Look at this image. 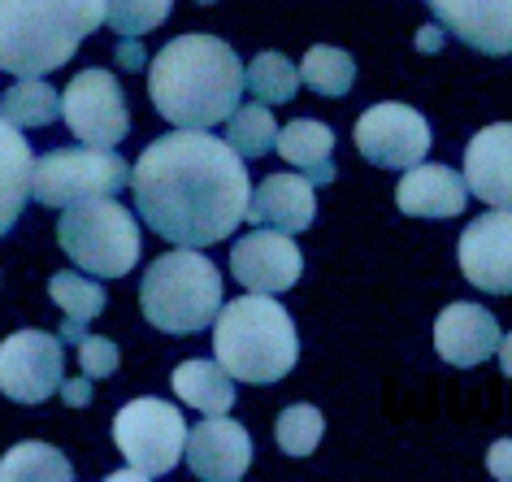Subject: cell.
Instances as JSON below:
<instances>
[{
    "mask_svg": "<svg viewBox=\"0 0 512 482\" xmlns=\"http://www.w3.org/2000/svg\"><path fill=\"white\" fill-rule=\"evenodd\" d=\"M135 209L148 231L178 248H209L248 222L252 187L243 157L213 131H178L152 139L131 170Z\"/></svg>",
    "mask_w": 512,
    "mask_h": 482,
    "instance_id": "obj_1",
    "label": "cell"
},
{
    "mask_svg": "<svg viewBox=\"0 0 512 482\" xmlns=\"http://www.w3.org/2000/svg\"><path fill=\"white\" fill-rule=\"evenodd\" d=\"M243 87L248 70L217 35H178L148 66V92L157 113L191 131H213L217 122H226L239 109Z\"/></svg>",
    "mask_w": 512,
    "mask_h": 482,
    "instance_id": "obj_2",
    "label": "cell"
},
{
    "mask_svg": "<svg viewBox=\"0 0 512 482\" xmlns=\"http://www.w3.org/2000/svg\"><path fill=\"white\" fill-rule=\"evenodd\" d=\"M105 0H0V70L44 79L105 27Z\"/></svg>",
    "mask_w": 512,
    "mask_h": 482,
    "instance_id": "obj_3",
    "label": "cell"
},
{
    "mask_svg": "<svg viewBox=\"0 0 512 482\" xmlns=\"http://www.w3.org/2000/svg\"><path fill=\"white\" fill-rule=\"evenodd\" d=\"M213 357L226 365L230 378L265 387L296 370L300 339L283 304L270 300V291H252L222 304V313L213 317Z\"/></svg>",
    "mask_w": 512,
    "mask_h": 482,
    "instance_id": "obj_4",
    "label": "cell"
},
{
    "mask_svg": "<svg viewBox=\"0 0 512 482\" xmlns=\"http://www.w3.org/2000/svg\"><path fill=\"white\" fill-rule=\"evenodd\" d=\"M139 309L165 335H196L222 313V274L204 252L174 244L144 270Z\"/></svg>",
    "mask_w": 512,
    "mask_h": 482,
    "instance_id": "obj_5",
    "label": "cell"
},
{
    "mask_svg": "<svg viewBox=\"0 0 512 482\" xmlns=\"http://www.w3.org/2000/svg\"><path fill=\"white\" fill-rule=\"evenodd\" d=\"M57 244L92 278H122L139 261V222L113 196H96L66 209L57 222Z\"/></svg>",
    "mask_w": 512,
    "mask_h": 482,
    "instance_id": "obj_6",
    "label": "cell"
},
{
    "mask_svg": "<svg viewBox=\"0 0 512 482\" xmlns=\"http://www.w3.org/2000/svg\"><path fill=\"white\" fill-rule=\"evenodd\" d=\"M131 187V166L113 148H57L35 161V187L40 205L70 209L96 196H113Z\"/></svg>",
    "mask_w": 512,
    "mask_h": 482,
    "instance_id": "obj_7",
    "label": "cell"
},
{
    "mask_svg": "<svg viewBox=\"0 0 512 482\" xmlns=\"http://www.w3.org/2000/svg\"><path fill=\"white\" fill-rule=\"evenodd\" d=\"M187 422L165 400H131L113 417V443L144 478H161L187 456Z\"/></svg>",
    "mask_w": 512,
    "mask_h": 482,
    "instance_id": "obj_8",
    "label": "cell"
},
{
    "mask_svg": "<svg viewBox=\"0 0 512 482\" xmlns=\"http://www.w3.org/2000/svg\"><path fill=\"white\" fill-rule=\"evenodd\" d=\"M61 118L83 144L92 148H118L126 131H131V113H126V96L109 70H83L70 79L66 96H61Z\"/></svg>",
    "mask_w": 512,
    "mask_h": 482,
    "instance_id": "obj_9",
    "label": "cell"
},
{
    "mask_svg": "<svg viewBox=\"0 0 512 482\" xmlns=\"http://www.w3.org/2000/svg\"><path fill=\"white\" fill-rule=\"evenodd\" d=\"M61 365H66V352L57 335L18 331L0 344V391L18 404H44L66 383Z\"/></svg>",
    "mask_w": 512,
    "mask_h": 482,
    "instance_id": "obj_10",
    "label": "cell"
},
{
    "mask_svg": "<svg viewBox=\"0 0 512 482\" xmlns=\"http://www.w3.org/2000/svg\"><path fill=\"white\" fill-rule=\"evenodd\" d=\"M356 148L365 161H374L382 170H413L430 152V126L417 109L408 105H374L356 122Z\"/></svg>",
    "mask_w": 512,
    "mask_h": 482,
    "instance_id": "obj_11",
    "label": "cell"
},
{
    "mask_svg": "<svg viewBox=\"0 0 512 482\" xmlns=\"http://www.w3.org/2000/svg\"><path fill=\"white\" fill-rule=\"evenodd\" d=\"M460 270L486 296H512V209H486L465 226Z\"/></svg>",
    "mask_w": 512,
    "mask_h": 482,
    "instance_id": "obj_12",
    "label": "cell"
},
{
    "mask_svg": "<svg viewBox=\"0 0 512 482\" xmlns=\"http://www.w3.org/2000/svg\"><path fill=\"white\" fill-rule=\"evenodd\" d=\"M230 274H235L239 287L248 291H287L300 283L304 274V257L300 248L291 244L287 231H252L243 235L235 248H230Z\"/></svg>",
    "mask_w": 512,
    "mask_h": 482,
    "instance_id": "obj_13",
    "label": "cell"
},
{
    "mask_svg": "<svg viewBox=\"0 0 512 482\" xmlns=\"http://www.w3.org/2000/svg\"><path fill=\"white\" fill-rule=\"evenodd\" d=\"M187 465L204 482H235L252 465V435L243 422H230L226 413L204 417L187 435Z\"/></svg>",
    "mask_w": 512,
    "mask_h": 482,
    "instance_id": "obj_14",
    "label": "cell"
},
{
    "mask_svg": "<svg viewBox=\"0 0 512 482\" xmlns=\"http://www.w3.org/2000/svg\"><path fill=\"white\" fill-rule=\"evenodd\" d=\"M499 344H504L499 322L482 304L456 300V304H447L439 313V322H434V348H439V357L447 365H456V370H469V365H482L486 357H499Z\"/></svg>",
    "mask_w": 512,
    "mask_h": 482,
    "instance_id": "obj_15",
    "label": "cell"
},
{
    "mask_svg": "<svg viewBox=\"0 0 512 482\" xmlns=\"http://www.w3.org/2000/svg\"><path fill=\"white\" fill-rule=\"evenodd\" d=\"M443 31L491 57L512 53V0H426Z\"/></svg>",
    "mask_w": 512,
    "mask_h": 482,
    "instance_id": "obj_16",
    "label": "cell"
},
{
    "mask_svg": "<svg viewBox=\"0 0 512 482\" xmlns=\"http://www.w3.org/2000/svg\"><path fill=\"white\" fill-rule=\"evenodd\" d=\"M465 183L486 209H512V122H495L469 139Z\"/></svg>",
    "mask_w": 512,
    "mask_h": 482,
    "instance_id": "obj_17",
    "label": "cell"
},
{
    "mask_svg": "<svg viewBox=\"0 0 512 482\" xmlns=\"http://www.w3.org/2000/svg\"><path fill=\"white\" fill-rule=\"evenodd\" d=\"M248 222L252 226H278L287 235H300L317 222V196L313 183L304 174H270L261 179V187L252 192L248 205Z\"/></svg>",
    "mask_w": 512,
    "mask_h": 482,
    "instance_id": "obj_18",
    "label": "cell"
},
{
    "mask_svg": "<svg viewBox=\"0 0 512 482\" xmlns=\"http://www.w3.org/2000/svg\"><path fill=\"white\" fill-rule=\"evenodd\" d=\"M469 200L465 174L447 170V166H417L404 170L400 187H395V205L408 218H460Z\"/></svg>",
    "mask_w": 512,
    "mask_h": 482,
    "instance_id": "obj_19",
    "label": "cell"
},
{
    "mask_svg": "<svg viewBox=\"0 0 512 482\" xmlns=\"http://www.w3.org/2000/svg\"><path fill=\"white\" fill-rule=\"evenodd\" d=\"M35 157L22 131L0 113V235L14 231L27 200L35 196Z\"/></svg>",
    "mask_w": 512,
    "mask_h": 482,
    "instance_id": "obj_20",
    "label": "cell"
},
{
    "mask_svg": "<svg viewBox=\"0 0 512 482\" xmlns=\"http://www.w3.org/2000/svg\"><path fill=\"white\" fill-rule=\"evenodd\" d=\"M283 152V161L304 170V179L309 183H335V161H330V152H335V131H330L326 122H313V118H296L287 122L283 131H278V148Z\"/></svg>",
    "mask_w": 512,
    "mask_h": 482,
    "instance_id": "obj_21",
    "label": "cell"
},
{
    "mask_svg": "<svg viewBox=\"0 0 512 482\" xmlns=\"http://www.w3.org/2000/svg\"><path fill=\"white\" fill-rule=\"evenodd\" d=\"M170 387L178 391V400L187 404V409H196L204 417H217V413H230V404H235V378L222 361H183L170 378Z\"/></svg>",
    "mask_w": 512,
    "mask_h": 482,
    "instance_id": "obj_22",
    "label": "cell"
},
{
    "mask_svg": "<svg viewBox=\"0 0 512 482\" xmlns=\"http://www.w3.org/2000/svg\"><path fill=\"white\" fill-rule=\"evenodd\" d=\"M74 469L66 461V452L53 443H18L5 452L0 461V482H70Z\"/></svg>",
    "mask_w": 512,
    "mask_h": 482,
    "instance_id": "obj_23",
    "label": "cell"
},
{
    "mask_svg": "<svg viewBox=\"0 0 512 482\" xmlns=\"http://www.w3.org/2000/svg\"><path fill=\"white\" fill-rule=\"evenodd\" d=\"M226 144L239 152V157H265V152L278 148V126L270 118V109L256 100V105H239L235 113L226 118Z\"/></svg>",
    "mask_w": 512,
    "mask_h": 482,
    "instance_id": "obj_24",
    "label": "cell"
},
{
    "mask_svg": "<svg viewBox=\"0 0 512 482\" xmlns=\"http://www.w3.org/2000/svg\"><path fill=\"white\" fill-rule=\"evenodd\" d=\"M300 79L309 83L317 96H348L352 83H356V61L343 53V48L317 44V48H309V53H304Z\"/></svg>",
    "mask_w": 512,
    "mask_h": 482,
    "instance_id": "obj_25",
    "label": "cell"
},
{
    "mask_svg": "<svg viewBox=\"0 0 512 482\" xmlns=\"http://www.w3.org/2000/svg\"><path fill=\"white\" fill-rule=\"evenodd\" d=\"M0 113H5L14 126H48L61 113V96L44 79H22L5 92Z\"/></svg>",
    "mask_w": 512,
    "mask_h": 482,
    "instance_id": "obj_26",
    "label": "cell"
},
{
    "mask_svg": "<svg viewBox=\"0 0 512 482\" xmlns=\"http://www.w3.org/2000/svg\"><path fill=\"white\" fill-rule=\"evenodd\" d=\"M300 83H304L300 70L291 66L283 53H261V57H252V66H248V87L261 105H287V100L300 92Z\"/></svg>",
    "mask_w": 512,
    "mask_h": 482,
    "instance_id": "obj_27",
    "label": "cell"
},
{
    "mask_svg": "<svg viewBox=\"0 0 512 482\" xmlns=\"http://www.w3.org/2000/svg\"><path fill=\"white\" fill-rule=\"evenodd\" d=\"M48 296L57 300V309L66 317H79V322H92L105 309V287H96L92 278L74 274V270H61L48 278Z\"/></svg>",
    "mask_w": 512,
    "mask_h": 482,
    "instance_id": "obj_28",
    "label": "cell"
},
{
    "mask_svg": "<svg viewBox=\"0 0 512 482\" xmlns=\"http://www.w3.org/2000/svg\"><path fill=\"white\" fill-rule=\"evenodd\" d=\"M322 430H326V422L313 404H291V409H283V417H278L274 439L287 456H309V452H317V443H322Z\"/></svg>",
    "mask_w": 512,
    "mask_h": 482,
    "instance_id": "obj_29",
    "label": "cell"
},
{
    "mask_svg": "<svg viewBox=\"0 0 512 482\" xmlns=\"http://www.w3.org/2000/svg\"><path fill=\"white\" fill-rule=\"evenodd\" d=\"M105 22L118 35H148L170 18L174 0H105Z\"/></svg>",
    "mask_w": 512,
    "mask_h": 482,
    "instance_id": "obj_30",
    "label": "cell"
},
{
    "mask_svg": "<svg viewBox=\"0 0 512 482\" xmlns=\"http://www.w3.org/2000/svg\"><path fill=\"white\" fill-rule=\"evenodd\" d=\"M79 365H83L87 378H109L113 370H118V348L100 335H87L79 344Z\"/></svg>",
    "mask_w": 512,
    "mask_h": 482,
    "instance_id": "obj_31",
    "label": "cell"
},
{
    "mask_svg": "<svg viewBox=\"0 0 512 482\" xmlns=\"http://www.w3.org/2000/svg\"><path fill=\"white\" fill-rule=\"evenodd\" d=\"M486 469L499 482H512V439H495L491 452H486Z\"/></svg>",
    "mask_w": 512,
    "mask_h": 482,
    "instance_id": "obj_32",
    "label": "cell"
},
{
    "mask_svg": "<svg viewBox=\"0 0 512 482\" xmlns=\"http://www.w3.org/2000/svg\"><path fill=\"white\" fill-rule=\"evenodd\" d=\"M61 400H66L70 409H87V404H92V383H87V374L66 378V383H61Z\"/></svg>",
    "mask_w": 512,
    "mask_h": 482,
    "instance_id": "obj_33",
    "label": "cell"
},
{
    "mask_svg": "<svg viewBox=\"0 0 512 482\" xmlns=\"http://www.w3.org/2000/svg\"><path fill=\"white\" fill-rule=\"evenodd\" d=\"M118 66H122V70H144V44H139L135 35H122V44H118Z\"/></svg>",
    "mask_w": 512,
    "mask_h": 482,
    "instance_id": "obj_34",
    "label": "cell"
},
{
    "mask_svg": "<svg viewBox=\"0 0 512 482\" xmlns=\"http://www.w3.org/2000/svg\"><path fill=\"white\" fill-rule=\"evenodd\" d=\"M417 48L421 53H439L443 48V27H421L417 31Z\"/></svg>",
    "mask_w": 512,
    "mask_h": 482,
    "instance_id": "obj_35",
    "label": "cell"
},
{
    "mask_svg": "<svg viewBox=\"0 0 512 482\" xmlns=\"http://www.w3.org/2000/svg\"><path fill=\"white\" fill-rule=\"evenodd\" d=\"M61 339H66V344H83V339H87V322H79V317H66V322H61Z\"/></svg>",
    "mask_w": 512,
    "mask_h": 482,
    "instance_id": "obj_36",
    "label": "cell"
},
{
    "mask_svg": "<svg viewBox=\"0 0 512 482\" xmlns=\"http://www.w3.org/2000/svg\"><path fill=\"white\" fill-rule=\"evenodd\" d=\"M499 365H504V374L512 378V335H504V344H499Z\"/></svg>",
    "mask_w": 512,
    "mask_h": 482,
    "instance_id": "obj_37",
    "label": "cell"
},
{
    "mask_svg": "<svg viewBox=\"0 0 512 482\" xmlns=\"http://www.w3.org/2000/svg\"><path fill=\"white\" fill-rule=\"evenodd\" d=\"M196 5H213V0H196Z\"/></svg>",
    "mask_w": 512,
    "mask_h": 482,
    "instance_id": "obj_38",
    "label": "cell"
}]
</instances>
